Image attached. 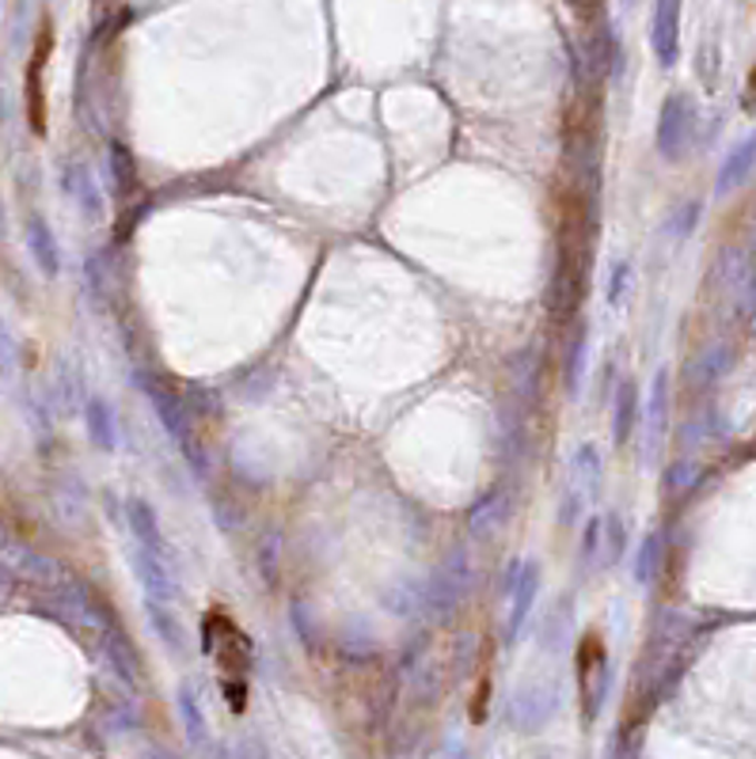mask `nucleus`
I'll use <instances>...</instances> for the list:
<instances>
[{
  "mask_svg": "<svg viewBox=\"0 0 756 759\" xmlns=\"http://www.w3.org/2000/svg\"><path fill=\"white\" fill-rule=\"evenodd\" d=\"M627 277H631V266H627V263H616V270H612V289H608V300H612V304H620V300H624Z\"/></svg>",
  "mask_w": 756,
  "mask_h": 759,
  "instance_id": "17",
  "label": "nucleus"
},
{
  "mask_svg": "<svg viewBox=\"0 0 756 759\" xmlns=\"http://www.w3.org/2000/svg\"><path fill=\"white\" fill-rule=\"evenodd\" d=\"M0 543H8V535H4V528H0Z\"/></svg>",
  "mask_w": 756,
  "mask_h": 759,
  "instance_id": "20",
  "label": "nucleus"
},
{
  "mask_svg": "<svg viewBox=\"0 0 756 759\" xmlns=\"http://www.w3.org/2000/svg\"><path fill=\"white\" fill-rule=\"evenodd\" d=\"M756 164V134L749 137V141H742L730 152V160L723 164V171H718V194H730L745 183V175L753 171Z\"/></svg>",
  "mask_w": 756,
  "mask_h": 759,
  "instance_id": "7",
  "label": "nucleus"
},
{
  "mask_svg": "<svg viewBox=\"0 0 756 759\" xmlns=\"http://www.w3.org/2000/svg\"><path fill=\"white\" fill-rule=\"evenodd\" d=\"M183 718H187V729H190V737L202 740L206 737V721L198 718V710H195V699H190V691H183Z\"/></svg>",
  "mask_w": 756,
  "mask_h": 759,
  "instance_id": "16",
  "label": "nucleus"
},
{
  "mask_svg": "<svg viewBox=\"0 0 756 759\" xmlns=\"http://www.w3.org/2000/svg\"><path fill=\"white\" fill-rule=\"evenodd\" d=\"M658 559H661V540L658 535H647V543H642V551H639V562H635V581H639V585H650L654 581Z\"/></svg>",
  "mask_w": 756,
  "mask_h": 759,
  "instance_id": "13",
  "label": "nucleus"
},
{
  "mask_svg": "<svg viewBox=\"0 0 756 759\" xmlns=\"http://www.w3.org/2000/svg\"><path fill=\"white\" fill-rule=\"evenodd\" d=\"M130 516H134V532H137V543H141L145 551L153 554H164L168 559V548H164V535H160V524H156L153 509L145 502H134L130 505Z\"/></svg>",
  "mask_w": 756,
  "mask_h": 759,
  "instance_id": "10",
  "label": "nucleus"
},
{
  "mask_svg": "<svg viewBox=\"0 0 756 759\" xmlns=\"http://www.w3.org/2000/svg\"><path fill=\"white\" fill-rule=\"evenodd\" d=\"M650 46L658 65L672 69L680 53V0H658L650 20Z\"/></svg>",
  "mask_w": 756,
  "mask_h": 759,
  "instance_id": "4",
  "label": "nucleus"
},
{
  "mask_svg": "<svg viewBox=\"0 0 756 759\" xmlns=\"http://www.w3.org/2000/svg\"><path fill=\"white\" fill-rule=\"evenodd\" d=\"M608 664H605V645L597 634H586L582 657H578V680H582V702H586V718H593L601 710L605 688H608Z\"/></svg>",
  "mask_w": 756,
  "mask_h": 759,
  "instance_id": "2",
  "label": "nucleus"
},
{
  "mask_svg": "<svg viewBox=\"0 0 756 759\" xmlns=\"http://www.w3.org/2000/svg\"><path fill=\"white\" fill-rule=\"evenodd\" d=\"M206 653L217 661V669L225 680H236L239 688H244V672H247V661H252V645H247V638L239 634V627L233 623L228 615L214 612L206 619Z\"/></svg>",
  "mask_w": 756,
  "mask_h": 759,
  "instance_id": "1",
  "label": "nucleus"
},
{
  "mask_svg": "<svg viewBox=\"0 0 756 759\" xmlns=\"http://www.w3.org/2000/svg\"><path fill=\"white\" fill-rule=\"evenodd\" d=\"M72 194H77V201L91 213V217H99V194L91 187V175L85 168H72Z\"/></svg>",
  "mask_w": 756,
  "mask_h": 759,
  "instance_id": "14",
  "label": "nucleus"
},
{
  "mask_svg": "<svg viewBox=\"0 0 756 759\" xmlns=\"http://www.w3.org/2000/svg\"><path fill=\"white\" fill-rule=\"evenodd\" d=\"M601 532L608 535L605 540V562H616L624 554V528L616 516H608V521H601Z\"/></svg>",
  "mask_w": 756,
  "mask_h": 759,
  "instance_id": "15",
  "label": "nucleus"
},
{
  "mask_svg": "<svg viewBox=\"0 0 756 759\" xmlns=\"http://www.w3.org/2000/svg\"><path fill=\"white\" fill-rule=\"evenodd\" d=\"M27 244H31V255H35V263H39V270L46 277H58V270H61L58 239H53L50 225H46L42 217H31V225H27Z\"/></svg>",
  "mask_w": 756,
  "mask_h": 759,
  "instance_id": "6",
  "label": "nucleus"
},
{
  "mask_svg": "<svg viewBox=\"0 0 756 759\" xmlns=\"http://www.w3.org/2000/svg\"><path fill=\"white\" fill-rule=\"evenodd\" d=\"M0 233H4V209H0Z\"/></svg>",
  "mask_w": 756,
  "mask_h": 759,
  "instance_id": "19",
  "label": "nucleus"
},
{
  "mask_svg": "<svg viewBox=\"0 0 756 759\" xmlns=\"http://www.w3.org/2000/svg\"><path fill=\"white\" fill-rule=\"evenodd\" d=\"M537 581H540V570L537 566H524L518 585H505V592L513 597V615H510V638L521 631L524 615H529L532 600H537Z\"/></svg>",
  "mask_w": 756,
  "mask_h": 759,
  "instance_id": "8",
  "label": "nucleus"
},
{
  "mask_svg": "<svg viewBox=\"0 0 756 759\" xmlns=\"http://www.w3.org/2000/svg\"><path fill=\"white\" fill-rule=\"evenodd\" d=\"M4 349H8V338H0V365L8 361V357H4Z\"/></svg>",
  "mask_w": 756,
  "mask_h": 759,
  "instance_id": "18",
  "label": "nucleus"
},
{
  "mask_svg": "<svg viewBox=\"0 0 756 759\" xmlns=\"http://www.w3.org/2000/svg\"><path fill=\"white\" fill-rule=\"evenodd\" d=\"M691 103L688 96H669L666 107H661V118H658V148L661 156H669V160H677L680 152H685L688 137H691Z\"/></svg>",
  "mask_w": 756,
  "mask_h": 759,
  "instance_id": "3",
  "label": "nucleus"
},
{
  "mask_svg": "<svg viewBox=\"0 0 756 759\" xmlns=\"http://www.w3.org/2000/svg\"><path fill=\"white\" fill-rule=\"evenodd\" d=\"M635 418H639V392L627 379V384H620V395H616V418H612L616 444H627V437L635 433Z\"/></svg>",
  "mask_w": 756,
  "mask_h": 759,
  "instance_id": "9",
  "label": "nucleus"
},
{
  "mask_svg": "<svg viewBox=\"0 0 756 759\" xmlns=\"http://www.w3.org/2000/svg\"><path fill=\"white\" fill-rule=\"evenodd\" d=\"M50 53V34H42L39 50L31 58V72H27V115H31L35 134H46V110H42V65Z\"/></svg>",
  "mask_w": 756,
  "mask_h": 759,
  "instance_id": "5",
  "label": "nucleus"
},
{
  "mask_svg": "<svg viewBox=\"0 0 756 759\" xmlns=\"http://www.w3.org/2000/svg\"><path fill=\"white\" fill-rule=\"evenodd\" d=\"M88 425H91V441L99 448H115V430H110V411L99 400L88 403Z\"/></svg>",
  "mask_w": 756,
  "mask_h": 759,
  "instance_id": "12",
  "label": "nucleus"
},
{
  "mask_svg": "<svg viewBox=\"0 0 756 759\" xmlns=\"http://www.w3.org/2000/svg\"><path fill=\"white\" fill-rule=\"evenodd\" d=\"M110 171H115L118 194H134L137 190V168H134V156L126 145H110Z\"/></svg>",
  "mask_w": 756,
  "mask_h": 759,
  "instance_id": "11",
  "label": "nucleus"
}]
</instances>
